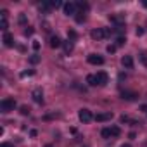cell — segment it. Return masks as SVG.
<instances>
[{"mask_svg": "<svg viewBox=\"0 0 147 147\" xmlns=\"http://www.w3.org/2000/svg\"><path fill=\"white\" fill-rule=\"evenodd\" d=\"M0 109H2V113L14 111L16 109V100L14 99H4L2 102H0Z\"/></svg>", "mask_w": 147, "mask_h": 147, "instance_id": "6da1fadb", "label": "cell"}, {"mask_svg": "<svg viewBox=\"0 0 147 147\" xmlns=\"http://www.w3.org/2000/svg\"><path fill=\"white\" fill-rule=\"evenodd\" d=\"M78 118H80V121L82 123H90L92 119H94V114H92V111L90 109H80V113H78Z\"/></svg>", "mask_w": 147, "mask_h": 147, "instance_id": "7a4b0ae2", "label": "cell"}, {"mask_svg": "<svg viewBox=\"0 0 147 147\" xmlns=\"http://www.w3.org/2000/svg\"><path fill=\"white\" fill-rule=\"evenodd\" d=\"M62 9H64L66 16H76V4L75 2H66L62 5Z\"/></svg>", "mask_w": 147, "mask_h": 147, "instance_id": "3957f363", "label": "cell"}, {"mask_svg": "<svg viewBox=\"0 0 147 147\" xmlns=\"http://www.w3.org/2000/svg\"><path fill=\"white\" fill-rule=\"evenodd\" d=\"M87 61H88L90 64H94V66H100V64H104V57L99 55V54H90V55L87 57Z\"/></svg>", "mask_w": 147, "mask_h": 147, "instance_id": "277c9868", "label": "cell"}, {"mask_svg": "<svg viewBox=\"0 0 147 147\" xmlns=\"http://www.w3.org/2000/svg\"><path fill=\"white\" fill-rule=\"evenodd\" d=\"M121 99L123 100H137L138 99V94L133 92V90H123L121 92Z\"/></svg>", "mask_w": 147, "mask_h": 147, "instance_id": "5b68a950", "label": "cell"}, {"mask_svg": "<svg viewBox=\"0 0 147 147\" xmlns=\"http://www.w3.org/2000/svg\"><path fill=\"white\" fill-rule=\"evenodd\" d=\"M90 36H92V40H102V38L106 36V30H104V28L92 30V31H90Z\"/></svg>", "mask_w": 147, "mask_h": 147, "instance_id": "8992f818", "label": "cell"}, {"mask_svg": "<svg viewBox=\"0 0 147 147\" xmlns=\"http://www.w3.org/2000/svg\"><path fill=\"white\" fill-rule=\"evenodd\" d=\"M114 118V114L109 111V113H99L97 116H94V119L95 121H99V123H102V121H109V119H113Z\"/></svg>", "mask_w": 147, "mask_h": 147, "instance_id": "52a82bcc", "label": "cell"}, {"mask_svg": "<svg viewBox=\"0 0 147 147\" xmlns=\"http://www.w3.org/2000/svg\"><path fill=\"white\" fill-rule=\"evenodd\" d=\"M95 76H97V82H99V85H106V83L109 82V76H107V73H106V71H99Z\"/></svg>", "mask_w": 147, "mask_h": 147, "instance_id": "ba28073f", "label": "cell"}, {"mask_svg": "<svg viewBox=\"0 0 147 147\" xmlns=\"http://www.w3.org/2000/svg\"><path fill=\"white\" fill-rule=\"evenodd\" d=\"M31 97H33V100H35L36 104H42V102H43V92H42L40 88H36V90H33V94H31Z\"/></svg>", "mask_w": 147, "mask_h": 147, "instance_id": "9c48e42d", "label": "cell"}, {"mask_svg": "<svg viewBox=\"0 0 147 147\" xmlns=\"http://www.w3.org/2000/svg\"><path fill=\"white\" fill-rule=\"evenodd\" d=\"M62 43H64V42H62L57 35H52V36H50V47H52V49H59Z\"/></svg>", "mask_w": 147, "mask_h": 147, "instance_id": "30bf717a", "label": "cell"}, {"mask_svg": "<svg viewBox=\"0 0 147 147\" xmlns=\"http://www.w3.org/2000/svg\"><path fill=\"white\" fill-rule=\"evenodd\" d=\"M121 64H123L126 69H131V67H133V57H131V55H125V57L121 59Z\"/></svg>", "mask_w": 147, "mask_h": 147, "instance_id": "8fae6325", "label": "cell"}, {"mask_svg": "<svg viewBox=\"0 0 147 147\" xmlns=\"http://www.w3.org/2000/svg\"><path fill=\"white\" fill-rule=\"evenodd\" d=\"M4 45L5 47H12L14 45V36L11 33H4Z\"/></svg>", "mask_w": 147, "mask_h": 147, "instance_id": "7c38bea8", "label": "cell"}, {"mask_svg": "<svg viewBox=\"0 0 147 147\" xmlns=\"http://www.w3.org/2000/svg\"><path fill=\"white\" fill-rule=\"evenodd\" d=\"M87 83H88L90 87H97V85H99L97 76H95V75H88V76H87Z\"/></svg>", "mask_w": 147, "mask_h": 147, "instance_id": "4fadbf2b", "label": "cell"}, {"mask_svg": "<svg viewBox=\"0 0 147 147\" xmlns=\"http://www.w3.org/2000/svg\"><path fill=\"white\" fill-rule=\"evenodd\" d=\"M62 45H64V52H66V54H71V52H73V42H71V40L64 42Z\"/></svg>", "mask_w": 147, "mask_h": 147, "instance_id": "5bb4252c", "label": "cell"}, {"mask_svg": "<svg viewBox=\"0 0 147 147\" xmlns=\"http://www.w3.org/2000/svg\"><path fill=\"white\" fill-rule=\"evenodd\" d=\"M75 19H76V23H83V21L87 19V16H85V12H76Z\"/></svg>", "mask_w": 147, "mask_h": 147, "instance_id": "9a60e30c", "label": "cell"}, {"mask_svg": "<svg viewBox=\"0 0 147 147\" xmlns=\"http://www.w3.org/2000/svg\"><path fill=\"white\" fill-rule=\"evenodd\" d=\"M119 135H121L119 126H111V137H119Z\"/></svg>", "mask_w": 147, "mask_h": 147, "instance_id": "2e32d148", "label": "cell"}, {"mask_svg": "<svg viewBox=\"0 0 147 147\" xmlns=\"http://www.w3.org/2000/svg\"><path fill=\"white\" fill-rule=\"evenodd\" d=\"M100 135H102V138H111V128H104L100 131Z\"/></svg>", "mask_w": 147, "mask_h": 147, "instance_id": "e0dca14e", "label": "cell"}, {"mask_svg": "<svg viewBox=\"0 0 147 147\" xmlns=\"http://www.w3.org/2000/svg\"><path fill=\"white\" fill-rule=\"evenodd\" d=\"M30 62H31V64H38V62H40V55H38V54H33V55L30 57Z\"/></svg>", "mask_w": 147, "mask_h": 147, "instance_id": "ac0fdd59", "label": "cell"}, {"mask_svg": "<svg viewBox=\"0 0 147 147\" xmlns=\"http://www.w3.org/2000/svg\"><path fill=\"white\" fill-rule=\"evenodd\" d=\"M19 113H21L23 116H28V114H30V107H28V106H21V109H19Z\"/></svg>", "mask_w": 147, "mask_h": 147, "instance_id": "d6986e66", "label": "cell"}, {"mask_svg": "<svg viewBox=\"0 0 147 147\" xmlns=\"http://www.w3.org/2000/svg\"><path fill=\"white\" fill-rule=\"evenodd\" d=\"M138 59H140V61H142V62H144V64L147 66V54H145V52H140V55H138Z\"/></svg>", "mask_w": 147, "mask_h": 147, "instance_id": "ffe728a7", "label": "cell"}, {"mask_svg": "<svg viewBox=\"0 0 147 147\" xmlns=\"http://www.w3.org/2000/svg\"><path fill=\"white\" fill-rule=\"evenodd\" d=\"M67 36H69L71 40H76V38H78V35H76V31H73V30H69V31H67Z\"/></svg>", "mask_w": 147, "mask_h": 147, "instance_id": "44dd1931", "label": "cell"}, {"mask_svg": "<svg viewBox=\"0 0 147 147\" xmlns=\"http://www.w3.org/2000/svg\"><path fill=\"white\" fill-rule=\"evenodd\" d=\"M31 75H35V71H33V69H30V71H23V73H21V78H24V76H31Z\"/></svg>", "mask_w": 147, "mask_h": 147, "instance_id": "7402d4cb", "label": "cell"}, {"mask_svg": "<svg viewBox=\"0 0 147 147\" xmlns=\"http://www.w3.org/2000/svg\"><path fill=\"white\" fill-rule=\"evenodd\" d=\"M0 28H2V30L7 33V19H2V23H0Z\"/></svg>", "mask_w": 147, "mask_h": 147, "instance_id": "603a6c76", "label": "cell"}, {"mask_svg": "<svg viewBox=\"0 0 147 147\" xmlns=\"http://www.w3.org/2000/svg\"><path fill=\"white\" fill-rule=\"evenodd\" d=\"M126 42V38L125 36H118V40H116V45H123Z\"/></svg>", "mask_w": 147, "mask_h": 147, "instance_id": "cb8c5ba5", "label": "cell"}, {"mask_svg": "<svg viewBox=\"0 0 147 147\" xmlns=\"http://www.w3.org/2000/svg\"><path fill=\"white\" fill-rule=\"evenodd\" d=\"M106 50H107L109 54H114V52H116V45H107V49H106Z\"/></svg>", "mask_w": 147, "mask_h": 147, "instance_id": "d4e9b609", "label": "cell"}, {"mask_svg": "<svg viewBox=\"0 0 147 147\" xmlns=\"http://www.w3.org/2000/svg\"><path fill=\"white\" fill-rule=\"evenodd\" d=\"M19 23L21 24H26V16L24 14H19Z\"/></svg>", "mask_w": 147, "mask_h": 147, "instance_id": "484cf974", "label": "cell"}, {"mask_svg": "<svg viewBox=\"0 0 147 147\" xmlns=\"http://www.w3.org/2000/svg\"><path fill=\"white\" fill-rule=\"evenodd\" d=\"M24 35H26V36H31V35H33V28H26V30H24Z\"/></svg>", "mask_w": 147, "mask_h": 147, "instance_id": "4316f807", "label": "cell"}, {"mask_svg": "<svg viewBox=\"0 0 147 147\" xmlns=\"http://www.w3.org/2000/svg\"><path fill=\"white\" fill-rule=\"evenodd\" d=\"M33 50H40V42L33 40Z\"/></svg>", "mask_w": 147, "mask_h": 147, "instance_id": "83f0119b", "label": "cell"}, {"mask_svg": "<svg viewBox=\"0 0 147 147\" xmlns=\"http://www.w3.org/2000/svg\"><path fill=\"white\" fill-rule=\"evenodd\" d=\"M119 121H121V123H128V121H130V118H128V116H125V114H123V116H121V118H119Z\"/></svg>", "mask_w": 147, "mask_h": 147, "instance_id": "f1b7e54d", "label": "cell"}, {"mask_svg": "<svg viewBox=\"0 0 147 147\" xmlns=\"http://www.w3.org/2000/svg\"><path fill=\"white\" fill-rule=\"evenodd\" d=\"M0 147H14V145L9 144V142H4V144H0Z\"/></svg>", "mask_w": 147, "mask_h": 147, "instance_id": "f546056e", "label": "cell"}, {"mask_svg": "<svg viewBox=\"0 0 147 147\" xmlns=\"http://www.w3.org/2000/svg\"><path fill=\"white\" fill-rule=\"evenodd\" d=\"M140 111H144V113L147 114V104H144V106H140Z\"/></svg>", "mask_w": 147, "mask_h": 147, "instance_id": "4dcf8cb0", "label": "cell"}, {"mask_svg": "<svg viewBox=\"0 0 147 147\" xmlns=\"http://www.w3.org/2000/svg\"><path fill=\"white\" fill-rule=\"evenodd\" d=\"M137 35H138V36L144 35V30H142V28H137Z\"/></svg>", "mask_w": 147, "mask_h": 147, "instance_id": "1f68e13d", "label": "cell"}, {"mask_svg": "<svg viewBox=\"0 0 147 147\" xmlns=\"http://www.w3.org/2000/svg\"><path fill=\"white\" fill-rule=\"evenodd\" d=\"M142 5H144V7H147V0H144V2H142Z\"/></svg>", "mask_w": 147, "mask_h": 147, "instance_id": "d6a6232c", "label": "cell"}, {"mask_svg": "<svg viewBox=\"0 0 147 147\" xmlns=\"http://www.w3.org/2000/svg\"><path fill=\"white\" fill-rule=\"evenodd\" d=\"M121 147H131V145H130V144H123Z\"/></svg>", "mask_w": 147, "mask_h": 147, "instance_id": "836d02e7", "label": "cell"}, {"mask_svg": "<svg viewBox=\"0 0 147 147\" xmlns=\"http://www.w3.org/2000/svg\"><path fill=\"white\" fill-rule=\"evenodd\" d=\"M45 147H54V145H50V144H47V145H45Z\"/></svg>", "mask_w": 147, "mask_h": 147, "instance_id": "e575fe53", "label": "cell"}]
</instances>
